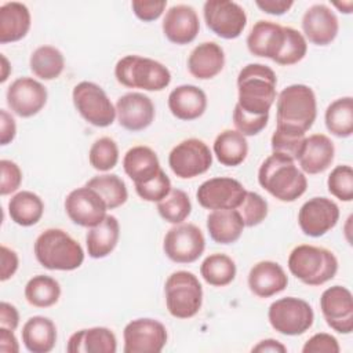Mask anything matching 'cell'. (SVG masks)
<instances>
[{
	"label": "cell",
	"mask_w": 353,
	"mask_h": 353,
	"mask_svg": "<svg viewBox=\"0 0 353 353\" xmlns=\"http://www.w3.org/2000/svg\"><path fill=\"white\" fill-rule=\"evenodd\" d=\"M317 116L314 91L305 84H291L281 90L276 102L277 130L305 135Z\"/></svg>",
	"instance_id": "obj_1"
},
{
	"label": "cell",
	"mask_w": 353,
	"mask_h": 353,
	"mask_svg": "<svg viewBox=\"0 0 353 353\" xmlns=\"http://www.w3.org/2000/svg\"><path fill=\"white\" fill-rule=\"evenodd\" d=\"M259 185L274 199L291 203L299 199L307 188L305 174L295 165L294 160L272 153L258 170Z\"/></svg>",
	"instance_id": "obj_2"
},
{
	"label": "cell",
	"mask_w": 353,
	"mask_h": 353,
	"mask_svg": "<svg viewBox=\"0 0 353 353\" xmlns=\"http://www.w3.org/2000/svg\"><path fill=\"white\" fill-rule=\"evenodd\" d=\"M277 77L263 63H248L237 76V105L251 114H269L276 101Z\"/></svg>",
	"instance_id": "obj_3"
},
{
	"label": "cell",
	"mask_w": 353,
	"mask_h": 353,
	"mask_svg": "<svg viewBox=\"0 0 353 353\" xmlns=\"http://www.w3.org/2000/svg\"><path fill=\"white\" fill-rule=\"evenodd\" d=\"M37 262L48 270H74L84 262L81 245L65 230L50 228L39 234L34 241Z\"/></svg>",
	"instance_id": "obj_4"
},
{
	"label": "cell",
	"mask_w": 353,
	"mask_h": 353,
	"mask_svg": "<svg viewBox=\"0 0 353 353\" xmlns=\"http://www.w3.org/2000/svg\"><path fill=\"white\" fill-rule=\"evenodd\" d=\"M288 269L303 284L321 285L335 277L338 259L332 251L324 247L301 244L291 251Z\"/></svg>",
	"instance_id": "obj_5"
},
{
	"label": "cell",
	"mask_w": 353,
	"mask_h": 353,
	"mask_svg": "<svg viewBox=\"0 0 353 353\" xmlns=\"http://www.w3.org/2000/svg\"><path fill=\"white\" fill-rule=\"evenodd\" d=\"M114 76L121 85L145 91H161L171 83V73L161 62L141 55H125L119 59Z\"/></svg>",
	"instance_id": "obj_6"
},
{
	"label": "cell",
	"mask_w": 353,
	"mask_h": 353,
	"mask_svg": "<svg viewBox=\"0 0 353 353\" xmlns=\"http://www.w3.org/2000/svg\"><path fill=\"white\" fill-rule=\"evenodd\" d=\"M165 306L176 319H190L199 313L203 305V287L192 272L176 270L168 276L164 284Z\"/></svg>",
	"instance_id": "obj_7"
},
{
	"label": "cell",
	"mask_w": 353,
	"mask_h": 353,
	"mask_svg": "<svg viewBox=\"0 0 353 353\" xmlns=\"http://www.w3.org/2000/svg\"><path fill=\"white\" fill-rule=\"evenodd\" d=\"M72 99L79 114L91 125L103 128L113 124L116 106L98 84L80 81L72 91Z\"/></svg>",
	"instance_id": "obj_8"
},
{
	"label": "cell",
	"mask_w": 353,
	"mask_h": 353,
	"mask_svg": "<svg viewBox=\"0 0 353 353\" xmlns=\"http://www.w3.org/2000/svg\"><path fill=\"white\" fill-rule=\"evenodd\" d=\"M268 319L273 330L283 335H302L314 321L312 306L295 296H285L274 301L268 310Z\"/></svg>",
	"instance_id": "obj_9"
},
{
	"label": "cell",
	"mask_w": 353,
	"mask_h": 353,
	"mask_svg": "<svg viewBox=\"0 0 353 353\" xmlns=\"http://www.w3.org/2000/svg\"><path fill=\"white\" fill-rule=\"evenodd\" d=\"M168 165L178 178H196L210 170L212 153L201 139L189 138L172 148L168 154Z\"/></svg>",
	"instance_id": "obj_10"
},
{
	"label": "cell",
	"mask_w": 353,
	"mask_h": 353,
	"mask_svg": "<svg viewBox=\"0 0 353 353\" xmlns=\"http://www.w3.org/2000/svg\"><path fill=\"white\" fill-rule=\"evenodd\" d=\"M203 14L207 28L226 40L237 39L247 25V14L236 1L208 0L204 3Z\"/></svg>",
	"instance_id": "obj_11"
},
{
	"label": "cell",
	"mask_w": 353,
	"mask_h": 353,
	"mask_svg": "<svg viewBox=\"0 0 353 353\" xmlns=\"http://www.w3.org/2000/svg\"><path fill=\"white\" fill-rule=\"evenodd\" d=\"M205 248L203 232L193 223L172 226L164 236L163 250L167 258L175 263H192L197 261Z\"/></svg>",
	"instance_id": "obj_12"
},
{
	"label": "cell",
	"mask_w": 353,
	"mask_h": 353,
	"mask_svg": "<svg viewBox=\"0 0 353 353\" xmlns=\"http://www.w3.org/2000/svg\"><path fill=\"white\" fill-rule=\"evenodd\" d=\"M124 353H157L167 343V328L154 319L131 320L123 331Z\"/></svg>",
	"instance_id": "obj_13"
},
{
	"label": "cell",
	"mask_w": 353,
	"mask_h": 353,
	"mask_svg": "<svg viewBox=\"0 0 353 353\" xmlns=\"http://www.w3.org/2000/svg\"><path fill=\"white\" fill-rule=\"evenodd\" d=\"M245 188L234 178L216 176L204 181L197 192L196 199L207 210H236L244 196Z\"/></svg>",
	"instance_id": "obj_14"
},
{
	"label": "cell",
	"mask_w": 353,
	"mask_h": 353,
	"mask_svg": "<svg viewBox=\"0 0 353 353\" xmlns=\"http://www.w3.org/2000/svg\"><path fill=\"white\" fill-rule=\"evenodd\" d=\"M65 211L73 223L83 228L97 226L108 215V207L102 197L85 185L66 196Z\"/></svg>",
	"instance_id": "obj_15"
},
{
	"label": "cell",
	"mask_w": 353,
	"mask_h": 353,
	"mask_svg": "<svg viewBox=\"0 0 353 353\" xmlns=\"http://www.w3.org/2000/svg\"><path fill=\"white\" fill-rule=\"evenodd\" d=\"M339 221V207L327 197H312L298 212L301 230L310 237H320L330 232Z\"/></svg>",
	"instance_id": "obj_16"
},
{
	"label": "cell",
	"mask_w": 353,
	"mask_h": 353,
	"mask_svg": "<svg viewBox=\"0 0 353 353\" xmlns=\"http://www.w3.org/2000/svg\"><path fill=\"white\" fill-rule=\"evenodd\" d=\"M320 309L325 323L339 334L353 331V298L352 292L342 285H332L323 291Z\"/></svg>",
	"instance_id": "obj_17"
},
{
	"label": "cell",
	"mask_w": 353,
	"mask_h": 353,
	"mask_svg": "<svg viewBox=\"0 0 353 353\" xmlns=\"http://www.w3.org/2000/svg\"><path fill=\"white\" fill-rule=\"evenodd\" d=\"M7 105L19 117L37 114L47 103V88L32 77H19L7 88Z\"/></svg>",
	"instance_id": "obj_18"
},
{
	"label": "cell",
	"mask_w": 353,
	"mask_h": 353,
	"mask_svg": "<svg viewBox=\"0 0 353 353\" xmlns=\"http://www.w3.org/2000/svg\"><path fill=\"white\" fill-rule=\"evenodd\" d=\"M116 117L123 128L142 131L154 120V105L145 94L127 92L116 102Z\"/></svg>",
	"instance_id": "obj_19"
},
{
	"label": "cell",
	"mask_w": 353,
	"mask_h": 353,
	"mask_svg": "<svg viewBox=\"0 0 353 353\" xmlns=\"http://www.w3.org/2000/svg\"><path fill=\"white\" fill-rule=\"evenodd\" d=\"M200 30L196 10L188 4H176L168 8L163 19V33L174 44L192 43Z\"/></svg>",
	"instance_id": "obj_20"
},
{
	"label": "cell",
	"mask_w": 353,
	"mask_h": 353,
	"mask_svg": "<svg viewBox=\"0 0 353 353\" xmlns=\"http://www.w3.org/2000/svg\"><path fill=\"white\" fill-rule=\"evenodd\" d=\"M303 37L316 46L331 44L339 30V22L335 12L325 4L309 7L302 17Z\"/></svg>",
	"instance_id": "obj_21"
},
{
	"label": "cell",
	"mask_w": 353,
	"mask_h": 353,
	"mask_svg": "<svg viewBox=\"0 0 353 353\" xmlns=\"http://www.w3.org/2000/svg\"><path fill=\"white\" fill-rule=\"evenodd\" d=\"M285 40L284 26L272 21H258L247 36L248 51L255 57L277 59Z\"/></svg>",
	"instance_id": "obj_22"
},
{
	"label": "cell",
	"mask_w": 353,
	"mask_h": 353,
	"mask_svg": "<svg viewBox=\"0 0 353 353\" xmlns=\"http://www.w3.org/2000/svg\"><path fill=\"white\" fill-rule=\"evenodd\" d=\"M288 285V277L284 269L273 261H261L255 263L248 273V287L259 298H270Z\"/></svg>",
	"instance_id": "obj_23"
},
{
	"label": "cell",
	"mask_w": 353,
	"mask_h": 353,
	"mask_svg": "<svg viewBox=\"0 0 353 353\" xmlns=\"http://www.w3.org/2000/svg\"><path fill=\"white\" fill-rule=\"evenodd\" d=\"M168 109L172 116L179 120H196L201 117L207 109V95L197 85H178L168 95Z\"/></svg>",
	"instance_id": "obj_24"
},
{
	"label": "cell",
	"mask_w": 353,
	"mask_h": 353,
	"mask_svg": "<svg viewBox=\"0 0 353 353\" xmlns=\"http://www.w3.org/2000/svg\"><path fill=\"white\" fill-rule=\"evenodd\" d=\"M334 142L324 134H313L305 138L298 161L302 172L314 175L324 172L334 161Z\"/></svg>",
	"instance_id": "obj_25"
},
{
	"label": "cell",
	"mask_w": 353,
	"mask_h": 353,
	"mask_svg": "<svg viewBox=\"0 0 353 353\" xmlns=\"http://www.w3.org/2000/svg\"><path fill=\"white\" fill-rule=\"evenodd\" d=\"M225 66L223 48L215 41L196 46L188 58L189 73L199 80H208L222 72Z\"/></svg>",
	"instance_id": "obj_26"
},
{
	"label": "cell",
	"mask_w": 353,
	"mask_h": 353,
	"mask_svg": "<svg viewBox=\"0 0 353 353\" xmlns=\"http://www.w3.org/2000/svg\"><path fill=\"white\" fill-rule=\"evenodd\" d=\"M116 350V335L106 327L80 330L70 335L66 345L69 353H114Z\"/></svg>",
	"instance_id": "obj_27"
},
{
	"label": "cell",
	"mask_w": 353,
	"mask_h": 353,
	"mask_svg": "<svg viewBox=\"0 0 353 353\" xmlns=\"http://www.w3.org/2000/svg\"><path fill=\"white\" fill-rule=\"evenodd\" d=\"M123 168L128 178L134 181V185L153 179L161 170L156 152L143 145H138L127 150L123 159Z\"/></svg>",
	"instance_id": "obj_28"
},
{
	"label": "cell",
	"mask_w": 353,
	"mask_h": 353,
	"mask_svg": "<svg viewBox=\"0 0 353 353\" xmlns=\"http://www.w3.org/2000/svg\"><path fill=\"white\" fill-rule=\"evenodd\" d=\"M29 8L19 1H8L0 7V43H14L23 39L30 29Z\"/></svg>",
	"instance_id": "obj_29"
},
{
	"label": "cell",
	"mask_w": 353,
	"mask_h": 353,
	"mask_svg": "<svg viewBox=\"0 0 353 353\" xmlns=\"http://www.w3.org/2000/svg\"><path fill=\"white\" fill-rule=\"evenodd\" d=\"M22 342L32 353H48L57 343V327L44 316H33L22 327Z\"/></svg>",
	"instance_id": "obj_30"
},
{
	"label": "cell",
	"mask_w": 353,
	"mask_h": 353,
	"mask_svg": "<svg viewBox=\"0 0 353 353\" xmlns=\"http://www.w3.org/2000/svg\"><path fill=\"white\" fill-rule=\"evenodd\" d=\"M120 225L116 216L106 215L101 223L90 228L85 236L88 255L94 259L108 256L117 245Z\"/></svg>",
	"instance_id": "obj_31"
},
{
	"label": "cell",
	"mask_w": 353,
	"mask_h": 353,
	"mask_svg": "<svg viewBox=\"0 0 353 353\" xmlns=\"http://www.w3.org/2000/svg\"><path fill=\"white\" fill-rule=\"evenodd\" d=\"M243 229L244 223L237 210H215L207 216V230L218 244L236 243Z\"/></svg>",
	"instance_id": "obj_32"
},
{
	"label": "cell",
	"mask_w": 353,
	"mask_h": 353,
	"mask_svg": "<svg viewBox=\"0 0 353 353\" xmlns=\"http://www.w3.org/2000/svg\"><path fill=\"white\" fill-rule=\"evenodd\" d=\"M214 154L226 167L241 164L248 154V142L237 130H225L214 141Z\"/></svg>",
	"instance_id": "obj_33"
},
{
	"label": "cell",
	"mask_w": 353,
	"mask_h": 353,
	"mask_svg": "<svg viewBox=\"0 0 353 353\" xmlns=\"http://www.w3.org/2000/svg\"><path fill=\"white\" fill-rule=\"evenodd\" d=\"M44 212V203L33 192L22 190L14 194L8 201V214L11 221L19 226L36 225Z\"/></svg>",
	"instance_id": "obj_34"
},
{
	"label": "cell",
	"mask_w": 353,
	"mask_h": 353,
	"mask_svg": "<svg viewBox=\"0 0 353 353\" xmlns=\"http://www.w3.org/2000/svg\"><path fill=\"white\" fill-rule=\"evenodd\" d=\"M29 66L36 77L41 80H54L63 72L65 58L57 47L41 46L32 52Z\"/></svg>",
	"instance_id": "obj_35"
},
{
	"label": "cell",
	"mask_w": 353,
	"mask_h": 353,
	"mask_svg": "<svg viewBox=\"0 0 353 353\" xmlns=\"http://www.w3.org/2000/svg\"><path fill=\"white\" fill-rule=\"evenodd\" d=\"M327 130L338 137L347 138L353 134V98L342 97L328 105L324 114Z\"/></svg>",
	"instance_id": "obj_36"
},
{
	"label": "cell",
	"mask_w": 353,
	"mask_h": 353,
	"mask_svg": "<svg viewBox=\"0 0 353 353\" xmlns=\"http://www.w3.org/2000/svg\"><path fill=\"white\" fill-rule=\"evenodd\" d=\"M236 272L234 261L222 252L208 255L200 266V274L204 281L214 287H225L230 284L236 277Z\"/></svg>",
	"instance_id": "obj_37"
},
{
	"label": "cell",
	"mask_w": 353,
	"mask_h": 353,
	"mask_svg": "<svg viewBox=\"0 0 353 353\" xmlns=\"http://www.w3.org/2000/svg\"><path fill=\"white\" fill-rule=\"evenodd\" d=\"M61 285L47 274L33 276L25 285V298L34 307H50L59 301Z\"/></svg>",
	"instance_id": "obj_38"
},
{
	"label": "cell",
	"mask_w": 353,
	"mask_h": 353,
	"mask_svg": "<svg viewBox=\"0 0 353 353\" xmlns=\"http://www.w3.org/2000/svg\"><path fill=\"white\" fill-rule=\"evenodd\" d=\"M85 186L94 189L105 201L108 210L123 205L128 199V190L124 181L116 174H103L91 178Z\"/></svg>",
	"instance_id": "obj_39"
},
{
	"label": "cell",
	"mask_w": 353,
	"mask_h": 353,
	"mask_svg": "<svg viewBox=\"0 0 353 353\" xmlns=\"http://www.w3.org/2000/svg\"><path fill=\"white\" fill-rule=\"evenodd\" d=\"M160 216L170 223H182L192 212V203L186 192L181 189H171V192L157 203Z\"/></svg>",
	"instance_id": "obj_40"
},
{
	"label": "cell",
	"mask_w": 353,
	"mask_h": 353,
	"mask_svg": "<svg viewBox=\"0 0 353 353\" xmlns=\"http://www.w3.org/2000/svg\"><path fill=\"white\" fill-rule=\"evenodd\" d=\"M88 160L92 168L98 171H109L116 167L119 161V146L114 139L102 137L97 139L88 152Z\"/></svg>",
	"instance_id": "obj_41"
},
{
	"label": "cell",
	"mask_w": 353,
	"mask_h": 353,
	"mask_svg": "<svg viewBox=\"0 0 353 353\" xmlns=\"http://www.w3.org/2000/svg\"><path fill=\"white\" fill-rule=\"evenodd\" d=\"M284 30H285L284 46L274 62L283 66H290V65L298 63L305 58L307 52V43L303 34L296 29L291 26H284Z\"/></svg>",
	"instance_id": "obj_42"
},
{
	"label": "cell",
	"mask_w": 353,
	"mask_h": 353,
	"mask_svg": "<svg viewBox=\"0 0 353 353\" xmlns=\"http://www.w3.org/2000/svg\"><path fill=\"white\" fill-rule=\"evenodd\" d=\"M240 214L244 226L252 228L265 221L268 216V201L255 192H245L241 204L236 208Z\"/></svg>",
	"instance_id": "obj_43"
},
{
	"label": "cell",
	"mask_w": 353,
	"mask_h": 353,
	"mask_svg": "<svg viewBox=\"0 0 353 353\" xmlns=\"http://www.w3.org/2000/svg\"><path fill=\"white\" fill-rule=\"evenodd\" d=\"M328 192L341 201L353 200V170L350 165H336L327 179Z\"/></svg>",
	"instance_id": "obj_44"
},
{
	"label": "cell",
	"mask_w": 353,
	"mask_h": 353,
	"mask_svg": "<svg viewBox=\"0 0 353 353\" xmlns=\"http://www.w3.org/2000/svg\"><path fill=\"white\" fill-rule=\"evenodd\" d=\"M305 135H296V134H290L284 132L280 130H274L272 139H270V146L273 153H279L283 156H287L292 159L294 161L298 160L303 142H305Z\"/></svg>",
	"instance_id": "obj_45"
},
{
	"label": "cell",
	"mask_w": 353,
	"mask_h": 353,
	"mask_svg": "<svg viewBox=\"0 0 353 353\" xmlns=\"http://www.w3.org/2000/svg\"><path fill=\"white\" fill-rule=\"evenodd\" d=\"M135 192L145 201L159 203L171 192V181L167 176V174L163 170H160L153 179L145 183L135 185Z\"/></svg>",
	"instance_id": "obj_46"
},
{
	"label": "cell",
	"mask_w": 353,
	"mask_h": 353,
	"mask_svg": "<svg viewBox=\"0 0 353 353\" xmlns=\"http://www.w3.org/2000/svg\"><path fill=\"white\" fill-rule=\"evenodd\" d=\"M269 114H251L244 112L237 103L233 110V124L244 137L259 134L268 124Z\"/></svg>",
	"instance_id": "obj_47"
},
{
	"label": "cell",
	"mask_w": 353,
	"mask_h": 353,
	"mask_svg": "<svg viewBox=\"0 0 353 353\" xmlns=\"http://www.w3.org/2000/svg\"><path fill=\"white\" fill-rule=\"evenodd\" d=\"M0 170H1V182H0L1 196H7L18 190L22 182V171L19 165L11 160L3 159L0 161Z\"/></svg>",
	"instance_id": "obj_48"
},
{
	"label": "cell",
	"mask_w": 353,
	"mask_h": 353,
	"mask_svg": "<svg viewBox=\"0 0 353 353\" xmlns=\"http://www.w3.org/2000/svg\"><path fill=\"white\" fill-rule=\"evenodd\" d=\"M341 350L336 338L327 332H319L310 336L303 347V353H338Z\"/></svg>",
	"instance_id": "obj_49"
},
{
	"label": "cell",
	"mask_w": 353,
	"mask_h": 353,
	"mask_svg": "<svg viewBox=\"0 0 353 353\" xmlns=\"http://www.w3.org/2000/svg\"><path fill=\"white\" fill-rule=\"evenodd\" d=\"M167 7V1H146V0H134L131 3V8L137 18L143 22H152L161 17Z\"/></svg>",
	"instance_id": "obj_50"
},
{
	"label": "cell",
	"mask_w": 353,
	"mask_h": 353,
	"mask_svg": "<svg viewBox=\"0 0 353 353\" xmlns=\"http://www.w3.org/2000/svg\"><path fill=\"white\" fill-rule=\"evenodd\" d=\"M0 259H1L0 280L6 281V280L11 279L15 274V272L18 269V265H19V261H18L17 252L14 250L6 247V245L0 247Z\"/></svg>",
	"instance_id": "obj_51"
},
{
	"label": "cell",
	"mask_w": 353,
	"mask_h": 353,
	"mask_svg": "<svg viewBox=\"0 0 353 353\" xmlns=\"http://www.w3.org/2000/svg\"><path fill=\"white\" fill-rule=\"evenodd\" d=\"M17 135V124L14 117L4 109L0 110V142L3 146L12 142Z\"/></svg>",
	"instance_id": "obj_52"
},
{
	"label": "cell",
	"mask_w": 353,
	"mask_h": 353,
	"mask_svg": "<svg viewBox=\"0 0 353 353\" xmlns=\"http://www.w3.org/2000/svg\"><path fill=\"white\" fill-rule=\"evenodd\" d=\"M255 4L266 14L283 15L294 6V1L292 0H256Z\"/></svg>",
	"instance_id": "obj_53"
},
{
	"label": "cell",
	"mask_w": 353,
	"mask_h": 353,
	"mask_svg": "<svg viewBox=\"0 0 353 353\" xmlns=\"http://www.w3.org/2000/svg\"><path fill=\"white\" fill-rule=\"evenodd\" d=\"M19 324V313L17 307L8 302L0 303V327L17 330Z\"/></svg>",
	"instance_id": "obj_54"
},
{
	"label": "cell",
	"mask_w": 353,
	"mask_h": 353,
	"mask_svg": "<svg viewBox=\"0 0 353 353\" xmlns=\"http://www.w3.org/2000/svg\"><path fill=\"white\" fill-rule=\"evenodd\" d=\"M0 350L3 353H18L19 345L14 335V331L6 327H0Z\"/></svg>",
	"instance_id": "obj_55"
},
{
	"label": "cell",
	"mask_w": 353,
	"mask_h": 353,
	"mask_svg": "<svg viewBox=\"0 0 353 353\" xmlns=\"http://www.w3.org/2000/svg\"><path fill=\"white\" fill-rule=\"evenodd\" d=\"M252 352H261V353H265V352H270V353H285L287 352V347L279 342L277 339H263L261 342H258V345H255L252 347Z\"/></svg>",
	"instance_id": "obj_56"
},
{
	"label": "cell",
	"mask_w": 353,
	"mask_h": 353,
	"mask_svg": "<svg viewBox=\"0 0 353 353\" xmlns=\"http://www.w3.org/2000/svg\"><path fill=\"white\" fill-rule=\"evenodd\" d=\"M0 58H1V77H0V81L4 83L8 79V73L11 70V66H10L7 58L3 54L0 55Z\"/></svg>",
	"instance_id": "obj_57"
},
{
	"label": "cell",
	"mask_w": 353,
	"mask_h": 353,
	"mask_svg": "<svg viewBox=\"0 0 353 353\" xmlns=\"http://www.w3.org/2000/svg\"><path fill=\"white\" fill-rule=\"evenodd\" d=\"M335 7H338L341 10V12L343 14H350L352 12V7H353V3L352 1H346V3H334Z\"/></svg>",
	"instance_id": "obj_58"
}]
</instances>
